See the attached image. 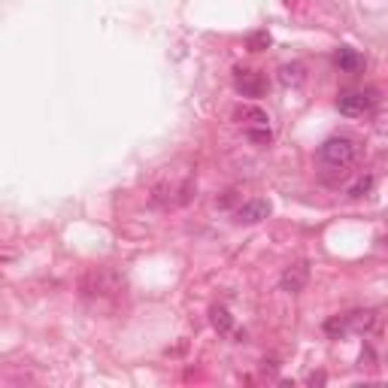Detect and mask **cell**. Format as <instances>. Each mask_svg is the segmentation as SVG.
<instances>
[{"mask_svg":"<svg viewBox=\"0 0 388 388\" xmlns=\"http://www.w3.org/2000/svg\"><path fill=\"white\" fill-rule=\"evenodd\" d=\"M279 79H283V85H300L303 82V67L300 64H285L283 70H279Z\"/></svg>","mask_w":388,"mask_h":388,"instance_id":"8","label":"cell"},{"mask_svg":"<svg viewBox=\"0 0 388 388\" xmlns=\"http://www.w3.org/2000/svg\"><path fill=\"white\" fill-rule=\"evenodd\" d=\"M267 45H270V34H264V30L249 37V49L252 52H261V49H267Z\"/></svg>","mask_w":388,"mask_h":388,"instance_id":"11","label":"cell"},{"mask_svg":"<svg viewBox=\"0 0 388 388\" xmlns=\"http://www.w3.org/2000/svg\"><path fill=\"white\" fill-rule=\"evenodd\" d=\"M237 119H249L252 125H267V112L264 110H255V106H243V110H237Z\"/></svg>","mask_w":388,"mask_h":388,"instance_id":"9","label":"cell"},{"mask_svg":"<svg viewBox=\"0 0 388 388\" xmlns=\"http://www.w3.org/2000/svg\"><path fill=\"white\" fill-rule=\"evenodd\" d=\"M267 216H270V203L261 201V197H255V201H246V203H243V207L237 210V222H243V225H258V222H264Z\"/></svg>","mask_w":388,"mask_h":388,"instance_id":"5","label":"cell"},{"mask_svg":"<svg viewBox=\"0 0 388 388\" xmlns=\"http://www.w3.org/2000/svg\"><path fill=\"white\" fill-rule=\"evenodd\" d=\"M212 328H216L218 334H231L234 331V316L227 313L225 307H212Z\"/></svg>","mask_w":388,"mask_h":388,"instance_id":"7","label":"cell"},{"mask_svg":"<svg viewBox=\"0 0 388 388\" xmlns=\"http://www.w3.org/2000/svg\"><path fill=\"white\" fill-rule=\"evenodd\" d=\"M370 185H374V179L364 176V179H358V185H355L349 194H352V197H361V194H367V192H370Z\"/></svg>","mask_w":388,"mask_h":388,"instance_id":"12","label":"cell"},{"mask_svg":"<svg viewBox=\"0 0 388 388\" xmlns=\"http://www.w3.org/2000/svg\"><path fill=\"white\" fill-rule=\"evenodd\" d=\"M307 283H309V264L307 261L288 264L283 270V276H279V285H283V292H288V294H300L303 288H307Z\"/></svg>","mask_w":388,"mask_h":388,"instance_id":"2","label":"cell"},{"mask_svg":"<svg viewBox=\"0 0 388 388\" xmlns=\"http://www.w3.org/2000/svg\"><path fill=\"white\" fill-rule=\"evenodd\" d=\"M374 91H346V94H340L337 101V110L343 112V116H364V112L374 106Z\"/></svg>","mask_w":388,"mask_h":388,"instance_id":"3","label":"cell"},{"mask_svg":"<svg viewBox=\"0 0 388 388\" xmlns=\"http://www.w3.org/2000/svg\"><path fill=\"white\" fill-rule=\"evenodd\" d=\"M358 155V146L349 136H331V140L322 143V161L331 167H349Z\"/></svg>","mask_w":388,"mask_h":388,"instance_id":"1","label":"cell"},{"mask_svg":"<svg viewBox=\"0 0 388 388\" xmlns=\"http://www.w3.org/2000/svg\"><path fill=\"white\" fill-rule=\"evenodd\" d=\"M249 140H255V143H261V146H267V143L273 140V134H270V127L267 125H258V127H249Z\"/></svg>","mask_w":388,"mask_h":388,"instance_id":"10","label":"cell"},{"mask_svg":"<svg viewBox=\"0 0 388 388\" xmlns=\"http://www.w3.org/2000/svg\"><path fill=\"white\" fill-rule=\"evenodd\" d=\"M334 64H337L343 73H358L364 67V58L355 49H340L337 55H334Z\"/></svg>","mask_w":388,"mask_h":388,"instance_id":"6","label":"cell"},{"mask_svg":"<svg viewBox=\"0 0 388 388\" xmlns=\"http://www.w3.org/2000/svg\"><path fill=\"white\" fill-rule=\"evenodd\" d=\"M234 88H237L243 97H261L264 79H261V73L246 70V67H237V70H234Z\"/></svg>","mask_w":388,"mask_h":388,"instance_id":"4","label":"cell"}]
</instances>
